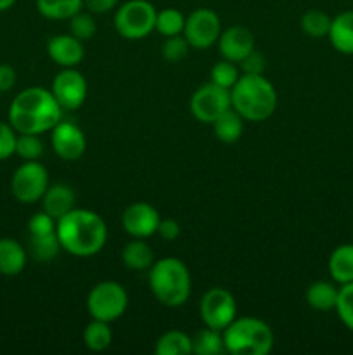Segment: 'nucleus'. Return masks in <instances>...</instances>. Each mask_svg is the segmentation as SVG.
<instances>
[{
	"mask_svg": "<svg viewBox=\"0 0 353 355\" xmlns=\"http://www.w3.org/2000/svg\"><path fill=\"white\" fill-rule=\"evenodd\" d=\"M244 118L230 107L225 113H221L217 120L211 123L215 132V137L218 141L225 142V144H234L239 139L242 137V132H244Z\"/></svg>",
	"mask_w": 353,
	"mask_h": 355,
	"instance_id": "23",
	"label": "nucleus"
},
{
	"mask_svg": "<svg viewBox=\"0 0 353 355\" xmlns=\"http://www.w3.org/2000/svg\"><path fill=\"white\" fill-rule=\"evenodd\" d=\"M47 54L61 68H76L83 61V42L69 35H55L47 42Z\"/></svg>",
	"mask_w": 353,
	"mask_h": 355,
	"instance_id": "16",
	"label": "nucleus"
},
{
	"mask_svg": "<svg viewBox=\"0 0 353 355\" xmlns=\"http://www.w3.org/2000/svg\"><path fill=\"white\" fill-rule=\"evenodd\" d=\"M182 35L189 42L190 49H197V51L210 49L211 45L217 44L221 35L220 17L215 10L199 7L185 17Z\"/></svg>",
	"mask_w": 353,
	"mask_h": 355,
	"instance_id": "11",
	"label": "nucleus"
},
{
	"mask_svg": "<svg viewBox=\"0 0 353 355\" xmlns=\"http://www.w3.org/2000/svg\"><path fill=\"white\" fill-rule=\"evenodd\" d=\"M331 23L332 17L320 9H308L300 19L301 30L311 38L327 37L329 30H331Z\"/></svg>",
	"mask_w": 353,
	"mask_h": 355,
	"instance_id": "29",
	"label": "nucleus"
},
{
	"mask_svg": "<svg viewBox=\"0 0 353 355\" xmlns=\"http://www.w3.org/2000/svg\"><path fill=\"white\" fill-rule=\"evenodd\" d=\"M225 352L232 355H266L273 349V331L258 318H235L221 331Z\"/></svg>",
	"mask_w": 353,
	"mask_h": 355,
	"instance_id": "5",
	"label": "nucleus"
},
{
	"mask_svg": "<svg viewBox=\"0 0 353 355\" xmlns=\"http://www.w3.org/2000/svg\"><path fill=\"white\" fill-rule=\"evenodd\" d=\"M156 7L149 0H127L116 7L114 28L127 40H142L156 28Z\"/></svg>",
	"mask_w": 353,
	"mask_h": 355,
	"instance_id": "6",
	"label": "nucleus"
},
{
	"mask_svg": "<svg viewBox=\"0 0 353 355\" xmlns=\"http://www.w3.org/2000/svg\"><path fill=\"white\" fill-rule=\"evenodd\" d=\"M331 279L336 284H346L353 281V245H339L332 250L327 262Z\"/></svg>",
	"mask_w": 353,
	"mask_h": 355,
	"instance_id": "20",
	"label": "nucleus"
},
{
	"mask_svg": "<svg viewBox=\"0 0 353 355\" xmlns=\"http://www.w3.org/2000/svg\"><path fill=\"white\" fill-rule=\"evenodd\" d=\"M55 218H52L47 211H37L28 220V231L30 236H45L55 232Z\"/></svg>",
	"mask_w": 353,
	"mask_h": 355,
	"instance_id": "36",
	"label": "nucleus"
},
{
	"mask_svg": "<svg viewBox=\"0 0 353 355\" xmlns=\"http://www.w3.org/2000/svg\"><path fill=\"white\" fill-rule=\"evenodd\" d=\"M51 132L52 149L59 158L64 162H76L82 158L87 149V137L78 125L61 120Z\"/></svg>",
	"mask_w": 353,
	"mask_h": 355,
	"instance_id": "14",
	"label": "nucleus"
},
{
	"mask_svg": "<svg viewBox=\"0 0 353 355\" xmlns=\"http://www.w3.org/2000/svg\"><path fill=\"white\" fill-rule=\"evenodd\" d=\"M26 250L12 238H0V274L6 277L19 276L26 267Z\"/></svg>",
	"mask_w": 353,
	"mask_h": 355,
	"instance_id": "18",
	"label": "nucleus"
},
{
	"mask_svg": "<svg viewBox=\"0 0 353 355\" xmlns=\"http://www.w3.org/2000/svg\"><path fill=\"white\" fill-rule=\"evenodd\" d=\"M339 288H336V283H329V281H315L307 288V304L310 305L314 311L318 312H329L334 311L336 304H338Z\"/></svg>",
	"mask_w": 353,
	"mask_h": 355,
	"instance_id": "21",
	"label": "nucleus"
},
{
	"mask_svg": "<svg viewBox=\"0 0 353 355\" xmlns=\"http://www.w3.org/2000/svg\"><path fill=\"white\" fill-rule=\"evenodd\" d=\"M338 318L350 331H353V281L339 286L338 304H336Z\"/></svg>",
	"mask_w": 353,
	"mask_h": 355,
	"instance_id": "34",
	"label": "nucleus"
},
{
	"mask_svg": "<svg viewBox=\"0 0 353 355\" xmlns=\"http://www.w3.org/2000/svg\"><path fill=\"white\" fill-rule=\"evenodd\" d=\"M111 342H113V331L109 328V322L92 321L87 324L85 331H83V343L92 352H102V350L109 349Z\"/></svg>",
	"mask_w": 353,
	"mask_h": 355,
	"instance_id": "26",
	"label": "nucleus"
},
{
	"mask_svg": "<svg viewBox=\"0 0 353 355\" xmlns=\"http://www.w3.org/2000/svg\"><path fill=\"white\" fill-rule=\"evenodd\" d=\"M121 262L130 270H147L154 263V252L144 239L134 238L121 250Z\"/></svg>",
	"mask_w": 353,
	"mask_h": 355,
	"instance_id": "22",
	"label": "nucleus"
},
{
	"mask_svg": "<svg viewBox=\"0 0 353 355\" xmlns=\"http://www.w3.org/2000/svg\"><path fill=\"white\" fill-rule=\"evenodd\" d=\"M45 148L40 135L37 134H17L16 141V155L24 162H33L40 159L44 155Z\"/></svg>",
	"mask_w": 353,
	"mask_h": 355,
	"instance_id": "31",
	"label": "nucleus"
},
{
	"mask_svg": "<svg viewBox=\"0 0 353 355\" xmlns=\"http://www.w3.org/2000/svg\"><path fill=\"white\" fill-rule=\"evenodd\" d=\"M52 96L64 111H76L83 106L89 94V85L76 68H62L52 80Z\"/></svg>",
	"mask_w": 353,
	"mask_h": 355,
	"instance_id": "12",
	"label": "nucleus"
},
{
	"mask_svg": "<svg viewBox=\"0 0 353 355\" xmlns=\"http://www.w3.org/2000/svg\"><path fill=\"white\" fill-rule=\"evenodd\" d=\"M149 288L165 307H182L190 297L192 279L185 263L175 257L154 260L149 269Z\"/></svg>",
	"mask_w": 353,
	"mask_h": 355,
	"instance_id": "4",
	"label": "nucleus"
},
{
	"mask_svg": "<svg viewBox=\"0 0 353 355\" xmlns=\"http://www.w3.org/2000/svg\"><path fill=\"white\" fill-rule=\"evenodd\" d=\"M192 354L196 355H220L225 354L221 331L213 328H204L192 338Z\"/></svg>",
	"mask_w": 353,
	"mask_h": 355,
	"instance_id": "28",
	"label": "nucleus"
},
{
	"mask_svg": "<svg viewBox=\"0 0 353 355\" xmlns=\"http://www.w3.org/2000/svg\"><path fill=\"white\" fill-rule=\"evenodd\" d=\"M156 234H159V238L165 239V241H173L180 236L179 222L173 220V218H161Z\"/></svg>",
	"mask_w": 353,
	"mask_h": 355,
	"instance_id": "39",
	"label": "nucleus"
},
{
	"mask_svg": "<svg viewBox=\"0 0 353 355\" xmlns=\"http://www.w3.org/2000/svg\"><path fill=\"white\" fill-rule=\"evenodd\" d=\"M218 51L221 58L239 64L249 52L255 51V37L248 28L230 26L221 31L218 38Z\"/></svg>",
	"mask_w": 353,
	"mask_h": 355,
	"instance_id": "15",
	"label": "nucleus"
},
{
	"mask_svg": "<svg viewBox=\"0 0 353 355\" xmlns=\"http://www.w3.org/2000/svg\"><path fill=\"white\" fill-rule=\"evenodd\" d=\"M190 45L185 40L183 35H173V37H166V40L161 45V55L170 62H179L189 54Z\"/></svg>",
	"mask_w": 353,
	"mask_h": 355,
	"instance_id": "35",
	"label": "nucleus"
},
{
	"mask_svg": "<svg viewBox=\"0 0 353 355\" xmlns=\"http://www.w3.org/2000/svg\"><path fill=\"white\" fill-rule=\"evenodd\" d=\"M62 111L51 90L28 87L14 97L7 116L17 134L42 135L51 132L62 120Z\"/></svg>",
	"mask_w": 353,
	"mask_h": 355,
	"instance_id": "1",
	"label": "nucleus"
},
{
	"mask_svg": "<svg viewBox=\"0 0 353 355\" xmlns=\"http://www.w3.org/2000/svg\"><path fill=\"white\" fill-rule=\"evenodd\" d=\"M327 37L339 54L353 55V10H345L332 17Z\"/></svg>",
	"mask_w": 353,
	"mask_h": 355,
	"instance_id": "19",
	"label": "nucleus"
},
{
	"mask_svg": "<svg viewBox=\"0 0 353 355\" xmlns=\"http://www.w3.org/2000/svg\"><path fill=\"white\" fill-rule=\"evenodd\" d=\"M69 31H71L73 37H76L78 40L82 42L90 40L97 31V24H96V19H93V14L89 12V10H87V12L80 10V12H76L75 16L69 17Z\"/></svg>",
	"mask_w": 353,
	"mask_h": 355,
	"instance_id": "33",
	"label": "nucleus"
},
{
	"mask_svg": "<svg viewBox=\"0 0 353 355\" xmlns=\"http://www.w3.org/2000/svg\"><path fill=\"white\" fill-rule=\"evenodd\" d=\"M61 250V243H59L55 232L45 236H30V255L37 262H52Z\"/></svg>",
	"mask_w": 353,
	"mask_h": 355,
	"instance_id": "27",
	"label": "nucleus"
},
{
	"mask_svg": "<svg viewBox=\"0 0 353 355\" xmlns=\"http://www.w3.org/2000/svg\"><path fill=\"white\" fill-rule=\"evenodd\" d=\"M128 307V293L116 281H100L87 297V312L97 321L113 322L125 314Z\"/></svg>",
	"mask_w": 353,
	"mask_h": 355,
	"instance_id": "7",
	"label": "nucleus"
},
{
	"mask_svg": "<svg viewBox=\"0 0 353 355\" xmlns=\"http://www.w3.org/2000/svg\"><path fill=\"white\" fill-rule=\"evenodd\" d=\"M156 355H187L192 354V338L187 333L172 329L163 333L154 345Z\"/></svg>",
	"mask_w": 353,
	"mask_h": 355,
	"instance_id": "24",
	"label": "nucleus"
},
{
	"mask_svg": "<svg viewBox=\"0 0 353 355\" xmlns=\"http://www.w3.org/2000/svg\"><path fill=\"white\" fill-rule=\"evenodd\" d=\"M185 26V16L180 10L168 7V9L158 10L156 14V28L158 33L163 37H173V35H182Z\"/></svg>",
	"mask_w": 353,
	"mask_h": 355,
	"instance_id": "30",
	"label": "nucleus"
},
{
	"mask_svg": "<svg viewBox=\"0 0 353 355\" xmlns=\"http://www.w3.org/2000/svg\"><path fill=\"white\" fill-rule=\"evenodd\" d=\"M161 222L158 210L145 201L128 205L121 215V225L128 236L138 239L151 238L158 232V225Z\"/></svg>",
	"mask_w": 353,
	"mask_h": 355,
	"instance_id": "13",
	"label": "nucleus"
},
{
	"mask_svg": "<svg viewBox=\"0 0 353 355\" xmlns=\"http://www.w3.org/2000/svg\"><path fill=\"white\" fill-rule=\"evenodd\" d=\"M76 194L68 184H52L47 187L44 198H42V207L52 218L59 220L64 217L68 211L75 208Z\"/></svg>",
	"mask_w": 353,
	"mask_h": 355,
	"instance_id": "17",
	"label": "nucleus"
},
{
	"mask_svg": "<svg viewBox=\"0 0 353 355\" xmlns=\"http://www.w3.org/2000/svg\"><path fill=\"white\" fill-rule=\"evenodd\" d=\"M16 69L10 64L0 62V94H6L9 92V90H12L14 85H16Z\"/></svg>",
	"mask_w": 353,
	"mask_h": 355,
	"instance_id": "40",
	"label": "nucleus"
},
{
	"mask_svg": "<svg viewBox=\"0 0 353 355\" xmlns=\"http://www.w3.org/2000/svg\"><path fill=\"white\" fill-rule=\"evenodd\" d=\"M265 64H266L265 55L255 49V51L249 52V54L239 62V68H241L242 73H246V75H263V71H265Z\"/></svg>",
	"mask_w": 353,
	"mask_h": 355,
	"instance_id": "38",
	"label": "nucleus"
},
{
	"mask_svg": "<svg viewBox=\"0 0 353 355\" xmlns=\"http://www.w3.org/2000/svg\"><path fill=\"white\" fill-rule=\"evenodd\" d=\"M199 315L204 326L224 331L237 318V304L234 295L225 288H211L201 297Z\"/></svg>",
	"mask_w": 353,
	"mask_h": 355,
	"instance_id": "9",
	"label": "nucleus"
},
{
	"mask_svg": "<svg viewBox=\"0 0 353 355\" xmlns=\"http://www.w3.org/2000/svg\"><path fill=\"white\" fill-rule=\"evenodd\" d=\"M83 9V0H37V10L45 19H69Z\"/></svg>",
	"mask_w": 353,
	"mask_h": 355,
	"instance_id": "25",
	"label": "nucleus"
},
{
	"mask_svg": "<svg viewBox=\"0 0 353 355\" xmlns=\"http://www.w3.org/2000/svg\"><path fill=\"white\" fill-rule=\"evenodd\" d=\"M61 248L73 257H93L107 241V225L99 214L87 208H73L55 222Z\"/></svg>",
	"mask_w": 353,
	"mask_h": 355,
	"instance_id": "2",
	"label": "nucleus"
},
{
	"mask_svg": "<svg viewBox=\"0 0 353 355\" xmlns=\"http://www.w3.org/2000/svg\"><path fill=\"white\" fill-rule=\"evenodd\" d=\"M48 184V172L38 159L24 162L10 179V193L19 203L33 205L44 198Z\"/></svg>",
	"mask_w": 353,
	"mask_h": 355,
	"instance_id": "8",
	"label": "nucleus"
},
{
	"mask_svg": "<svg viewBox=\"0 0 353 355\" xmlns=\"http://www.w3.org/2000/svg\"><path fill=\"white\" fill-rule=\"evenodd\" d=\"M16 141L17 132L14 130L12 125L0 121V162L16 155Z\"/></svg>",
	"mask_w": 353,
	"mask_h": 355,
	"instance_id": "37",
	"label": "nucleus"
},
{
	"mask_svg": "<svg viewBox=\"0 0 353 355\" xmlns=\"http://www.w3.org/2000/svg\"><path fill=\"white\" fill-rule=\"evenodd\" d=\"M239 76L241 75H239V68L235 66V62L224 59V61H218L213 64L210 73V82L230 90L232 87L235 85V82L239 80Z\"/></svg>",
	"mask_w": 353,
	"mask_h": 355,
	"instance_id": "32",
	"label": "nucleus"
},
{
	"mask_svg": "<svg viewBox=\"0 0 353 355\" xmlns=\"http://www.w3.org/2000/svg\"><path fill=\"white\" fill-rule=\"evenodd\" d=\"M16 3V0H0V12H6Z\"/></svg>",
	"mask_w": 353,
	"mask_h": 355,
	"instance_id": "42",
	"label": "nucleus"
},
{
	"mask_svg": "<svg viewBox=\"0 0 353 355\" xmlns=\"http://www.w3.org/2000/svg\"><path fill=\"white\" fill-rule=\"evenodd\" d=\"M230 99L246 121H265L277 110V90L263 75L242 73L230 89Z\"/></svg>",
	"mask_w": 353,
	"mask_h": 355,
	"instance_id": "3",
	"label": "nucleus"
},
{
	"mask_svg": "<svg viewBox=\"0 0 353 355\" xmlns=\"http://www.w3.org/2000/svg\"><path fill=\"white\" fill-rule=\"evenodd\" d=\"M120 0H83V7L92 14H106L116 9Z\"/></svg>",
	"mask_w": 353,
	"mask_h": 355,
	"instance_id": "41",
	"label": "nucleus"
},
{
	"mask_svg": "<svg viewBox=\"0 0 353 355\" xmlns=\"http://www.w3.org/2000/svg\"><path fill=\"white\" fill-rule=\"evenodd\" d=\"M190 113L201 123H213L221 113L232 107L230 90L210 82L201 85L190 97Z\"/></svg>",
	"mask_w": 353,
	"mask_h": 355,
	"instance_id": "10",
	"label": "nucleus"
}]
</instances>
